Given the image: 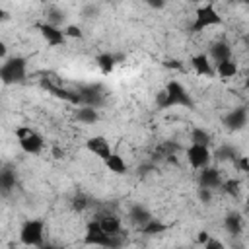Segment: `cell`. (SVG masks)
Listing matches in <instances>:
<instances>
[{"instance_id":"7a4b0ae2","label":"cell","mask_w":249,"mask_h":249,"mask_svg":"<svg viewBox=\"0 0 249 249\" xmlns=\"http://www.w3.org/2000/svg\"><path fill=\"white\" fill-rule=\"evenodd\" d=\"M0 78H2L4 86L16 84V82H23L25 80V58L14 56L10 60H4V64L0 68Z\"/></svg>"},{"instance_id":"52a82bcc","label":"cell","mask_w":249,"mask_h":249,"mask_svg":"<svg viewBox=\"0 0 249 249\" xmlns=\"http://www.w3.org/2000/svg\"><path fill=\"white\" fill-rule=\"evenodd\" d=\"M41 86H43L47 91H51L54 97H58V99H64V101H68V103H72V105H84V101H82V97H80L78 91H68V89L56 86V84H54L51 78H47V76L41 80Z\"/></svg>"},{"instance_id":"7402d4cb","label":"cell","mask_w":249,"mask_h":249,"mask_svg":"<svg viewBox=\"0 0 249 249\" xmlns=\"http://www.w3.org/2000/svg\"><path fill=\"white\" fill-rule=\"evenodd\" d=\"M224 228L230 231V233H239L241 231V216L237 212H230L226 218H224Z\"/></svg>"},{"instance_id":"277c9868","label":"cell","mask_w":249,"mask_h":249,"mask_svg":"<svg viewBox=\"0 0 249 249\" xmlns=\"http://www.w3.org/2000/svg\"><path fill=\"white\" fill-rule=\"evenodd\" d=\"M210 25H222V16L216 12L212 2H206L202 6L196 8V16H195V23H193V31H202Z\"/></svg>"},{"instance_id":"8d00e7d4","label":"cell","mask_w":249,"mask_h":249,"mask_svg":"<svg viewBox=\"0 0 249 249\" xmlns=\"http://www.w3.org/2000/svg\"><path fill=\"white\" fill-rule=\"evenodd\" d=\"M247 210H249V196H247Z\"/></svg>"},{"instance_id":"d6a6232c","label":"cell","mask_w":249,"mask_h":249,"mask_svg":"<svg viewBox=\"0 0 249 249\" xmlns=\"http://www.w3.org/2000/svg\"><path fill=\"white\" fill-rule=\"evenodd\" d=\"M150 8H156V10H161L165 6V0H144Z\"/></svg>"},{"instance_id":"ac0fdd59","label":"cell","mask_w":249,"mask_h":249,"mask_svg":"<svg viewBox=\"0 0 249 249\" xmlns=\"http://www.w3.org/2000/svg\"><path fill=\"white\" fill-rule=\"evenodd\" d=\"M95 62H97V66H99V70L103 74H109V72H113V68L117 64V56L115 54H109V53H101L95 58Z\"/></svg>"},{"instance_id":"ffe728a7","label":"cell","mask_w":249,"mask_h":249,"mask_svg":"<svg viewBox=\"0 0 249 249\" xmlns=\"http://www.w3.org/2000/svg\"><path fill=\"white\" fill-rule=\"evenodd\" d=\"M105 165H107L109 171H113V173H117V175L126 173V163H124V160H123L119 154H111V156L105 160Z\"/></svg>"},{"instance_id":"4316f807","label":"cell","mask_w":249,"mask_h":249,"mask_svg":"<svg viewBox=\"0 0 249 249\" xmlns=\"http://www.w3.org/2000/svg\"><path fill=\"white\" fill-rule=\"evenodd\" d=\"M222 189H224V193H228L230 196H235L237 191H239V181H237V179H228V181L222 183Z\"/></svg>"},{"instance_id":"5bb4252c","label":"cell","mask_w":249,"mask_h":249,"mask_svg":"<svg viewBox=\"0 0 249 249\" xmlns=\"http://www.w3.org/2000/svg\"><path fill=\"white\" fill-rule=\"evenodd\" d=\"M210 58H212L216 64L222 62V60H226V58H231V49H230V45L224 43V41L214 43V45L210 47Z\"/></svg>"},{"instance_id":"8fae6325","label":"cell","mask_w":249,"mask_h":249,"mask_svg":"<svg viewBox=\"0 0 249 249\" xmlns=\"http://www.w3.org/2000/svg\"><path fill=\"white\" fill-rule=\"evenodd\" d=\"M78 93L84 101V105H91V107H99L103 103V93H101V88L99 86H80L78 88Z\"/></svg>"},{"instance_id":"9c48e42d","label":"cell","mask_w":249,"mask_h":249,"mask_svg":"<svg viewBox=\"0 0 249 249\" xmlns=\"http://www.w3.org/2000/svg\"><path fill=\"white\" fill-rule=\"evenodd\" d=\"M37 29L41 31V35L47 39V43L49 45H53V47H58V45H62L64 43V39H66V35H64V29H60L58 25H53V23H39L37 25Z\"/></svg>"},{"instance_id":"6da1fadb","label":"cell","mask_w":249,"mask_h":249,"mask_svg":"<svg viewBox=\"0 0 249 249\" xmlns=\"http://www.w3.org/2000/svg\"><path fill=\"white\" fill-rule=\"evenodd\" d=\"M158 105L161 109H167V107H173V105H183V107H193V99L191 95L187 93V89L179 84V82H169L165 86L163 91H160L158 95Z\"/></svg>"},{"instance_id":"d4e9b609","label":"cell","mask_w":249,"mask_h":249,"mask_svg":"<svg viewBox=\"0 0 249 249\" xmlns=\"http://www.w3.org/2000/svg\"><path fill=\"white\" fill-rule=\"evenodd\" d=\"M216 158L222 160V161H226V160L235 161V160H237V152H235L233 146H220V148L216 150Z\"/></svg>"},{"instance_id":"f35d334b","label":"cell","mask_w":249,"mask_h":249,"mask_svg":"<svg viewBox=\"0 0 249 249\" xmlns=\"http://www.w3.org/2000/svg\"><path fill=\"white\" fill-rule=\"evenodd\" d=\"M241 2H247V4H249V0H241Z\"/></svg>"},{"instance_id":"4fadbf2b","label":"cell","mask_w":249,"mask_h":249,"mask_svg":"<svg viewBox=\"0 0 249 249\" xmlns=\"http://www.w3.org/2000/svg\"><path fill=\"white\" fill-rule=\"evenodd\" d=\"M222 177L218 173V169L214 167H202L200 171V187H206V189H216V187H222Z\"/></svg>"},{"instance_id":"f1b7e54d","label":"cell","mask_w":249,"mask_h":249,"mask_svg":"<svg viewBox=\"0 0 249 249\" xmlns=\"http://www.w3.org/2000/svg\"><path fill=\"white\" fill-rule=\"evenodd\" d=\"M64 35H66V37H72V39H82V37H84L82 29H80L78 25H68V27H64Z\"/></svg>"},{"instance_id":"30bf717a","label":"cell","mask_w":249,"mask_h":249,"mask_svg":"<svg viewBox=\"0 0 249 249\" xmlns=\"http://www.w3.org/2000/svg\"><path fill=\"white\" fill-rule=\"evenodd\" d=\"M86 148H88L93 156H97L99 160H103V161L113 154L109 142H107L103 136H91V138H88V140H86Z\"/></svg>"},{"instance_id":"d590c367","label":"cell","mask_w":249,"mask_h":249,"mask_svg":"<svg viewBox=\"0 0 249 249\" xmlns=\"http://www.w3.org/2000/svg\"><path fill=\"white\" fill-rule=\"evenodd\" d=\"M165 66H173V68H179V62H177V60H169V62H165Z\"/></svg>"},{"instance_id":"8992f818","label":"cell","mask_w":249,"mask_h":249,"mask_svg":"<svg viewBox=\"0 0 249 249\" xmlns=\"http://www.w3.org/2000/svg\"><path fill=\"white\" fill-rule=\"evenodd\" d=\"M43 237H45V224L41 220H27L21 226L19 239H21L23 245L41 247L43 245Z\"/></svg>"},{"instance_id":"e575fe53","label":"cell","mask_w":249,"mask_h":249,"mask_svg":"<svg viewBox=\"0 0 249 249\" xmlns=\"http://www.w3.org/2000/svg\"><path fill=\"white\" fill-rule=\"evenodd\" d=\"M210 239V233L208 231H198V235H196V241L200 243V245H206V241Z\"/></svg>"},{"instance_id":"74e56055","label":"cell","mask_w":249,"mask_h":249,"mask_svg":"<svg viewBox=\"0 0 249 249\" xmlns=\"http://www.w3.org/2000/svg\"><path fill=\"white\" fill-rule=\"evenodd\" d=\"M245 86H247V88H249V80H247V82H245Z\"/></svg>"},{"instance_id":"603a6c76","label":"cell","mask_w":249,"mask_h":249,"mask_svg":"<svg viewBox=\"0 0 249 249\" xmlns=\"http://www.w3.org/2000/svg\"><path fill=\"white\" fill-rule=\"evenodd\" d=\"M165 230H167V226H165V224H161V222H158L156 218H152V220H148L144 226H140V231H142V233H146V235L163 233Z\"/></svg>"},{"instance_id":"cb8c5ba5","label":"cell","mask_w":249,"mask_h":249,"mask_svg":"<svg viewBox=\"0 0 249 249\" xmlns=\"http://www.w3.org/2000/svg\"><path fill=\"white\" fill-rule=\"evenodd\" d=\"M0 185H2V191L8 193L10 189L16 187V175H14L10 169H4V171L0 173Z\"/></svg>"},{"instance_id":"e0dca14e","label":"cell","mask_w":249,"mask_h":249,"mask_svg":"<svg viewBox=\"0 0 249 249\" xmlns=\"http://www.w3.org/2000/svg\"><path fill=\"white\" fill-rule=\"evenodd\" d=\"M99 224H101V228L109 233V235H119L121 233V220L117 218V216H103V218H99Z\"/></svg>"},{"instance_id":"5b68a950","label":"cell","mask_w":249,"mask_h":249,"mask_svg":"<svg viewBox=\"0 0 249 249\" xmlns=\"http://www.w3.org/2000/svg\"><path fill=\"white\" fill-rule=\"evenodd\" d=\"M16 138L25 154H39L43 150V136L29 126L16 128Z\"/></svg>"},{"instance_id":"9a60e30c","label":"cell","mask_w":249,"mask_h":249,"mask_svg":"<svg viewBox=\"0 0 249 249\" xmlns=\"http://www.w3.org/2000/svg\"><path fill=\"white\" fill-rule=\"evenodd\" d=\"M191 64H193L195 72L200 74V76H210V74H212V64H210V60H208L206 54H196V56H193V58H191Z\"/></svg>"},{"instance_id":"44dd1931","label":"cell","mask_w":249,"mask_h":249,"mask_svg":"<svg viewBox=\"0 0 249 249\" xmlns=\"http://www.w3.org/2000/svg\"><path fill=\"white\" fill-rule=\"evenodd\" d=\"M76 117H78V121H80V123L93 124V123L97 121V111H95V107H91V105H82V107L78 109Z\"/></svg>"},{"instance_id":"484cf974","label":"cell","mask_w":249,"mask_h":249,"mask_svg":"<svg viewBox=\"0 0 249 249\" xmlns=\"http://www.w3.org/2000/svg\"><path fill=\"white\" fill-rule=\"evenodd\" d=\"M191 142L208 146V142H210V134H208L206 130H202V128H195V130L191 132Z\"/></svg>"},{"instance_id":"2e32d148","label":"cell","mask_w":249,"mask_h":249,"mask_svg":"<svg viewBox=\"0 0 249 249\" xmlns=\"http://www.w3.org/2000/svg\"><path fill=\"white\" fill-rule=\"evenodd\" d=\"M128 218L140 228V226H144L148 220H152V214L144 208V206H140V204H134L132 208H130V212H128Z\"/></svg>"},{"instance_id":"1f68e13d","label":"cell","mask_w":249,"mask_h":249,"mask_svg":"<svg viewBox=\"0 0 249 249\" xmlns=\"http://www.w3.org/2000/svg\"><path fill=\"white\" fill-rule=\"evenodd\" d=\"M210 191H212V189L200 187V191H198V196H200V200H202V202H208V200H210Z\"/></svg>"},{"instance_id":"f546056e","label":"cell","mask_w":249,"mask_h":249,"mask_svg":"<svg viewBox=\"0 0 249 249\" xmlns=\"http://www.w3.org/2000/svg\"><path fill=\"white\" fill-rule=\"evenodd\" d=\"M235 163H237V167H239L241 171H249V158H247V156L237 158V160H235Z\"/></svg>"},{"instance_id":"83f0119b","label":"cell","mask_w":249,"mask_h":249,"mask_svg":"<svg viewBox=\"0 0 249 249\" xmlns=\"http://www.w3.org/2000/svg\"><path fill=\"white\" fill-rule=\"evenodd\" d=\"M47 21H49V23H53V25H58V23H62V21H64V14H62L60 10H56V8H53V10H49Z\"/></svg>"},{"instance_id":"3957f363","label":"cell","mask_w":249,"mask_h":249,"mask_svg":"<svg viewBox=\"0 0 249 249\" xmlns=\"http://www.w3.org/2000/svg\"><path fill=\"white\" fill-rule=\"evenodd\" d=\"M117 235H109L103 228H101V224H99V220H95V222H89L88 224V228H86V235H84V241L88 243V245H101V247H115V245H119L121 241L119 239H115Z\"/></svg>"},{"instance_id":"d6986e66","label":"cell","mask_w":249,"mask_h":249,"mask_svg":"<svg viewBox=\"0 0 249 249\" xmlns=\"http://www.w3.org/2000/svg\"><path fill=\"white\" fill-rule=\"evenodd\" d=\"M216 70H218V74L222 78H233L237 74V64H235L233 58H226V60L216 64Z\"/></svg>"},{"instance_id":"7c38bea8","label":"cell","mask_w":249,"mask_h":249,"mask_svg":"<svg viewBox=\"0 0 249 249\" xmlns=\"http://www.w3.org/2000/svg\"><path fill=\"white\" fill-rule=\"evenodd\" d=\"M224 124H226V128H230V130H239V128H243V126L247 124V111H245V107H237V109H233L231 113H228V115L224 117Z\"/></svg>"},{"instance_id":"836d02e7","label":"cell","mask_w":249,"mask_h":249,"mask_svg":"<svg viewBox=\"0 0 249 249\" xmlns=\"http://www.w3.org/2000/svg\"><path fill=\"white\" fill-rule=\"evenodd\" d=\"M84 206H88V202H86V198L80 195V196H76L74 198V208H78V210H82Z\"/></svg>"},{"instance_id":"4dcf8cb0","label":"cell","mask_w":249,"mask_h":249,"mask_svg":"<svg viewBox=\"0 0 249 249\" xmlns=\"http://www.w3.org/2000/svg\"><path fill=\"white\" fill-rule=\"evenodd\" d=\"M204 247H208V249H222V247H224V243H222L220 239H212V237H210V239L206 241V245H204Z\"/></svg>"},{"instance_id":"ba28073f","label":"cell","mask_w":249,"mask_h":249,"mask_svg":"<svg viewBox=\"0 0 249 249\" xmlns=\"http://www.w3.org/2000/svg\"><path fill=\"white\" fill-rule=\"evenodd\" d=\"M187 160L195 169H202L210 163V150L204 144H191L187 148Z\"/></svg>"}]
</instances>
